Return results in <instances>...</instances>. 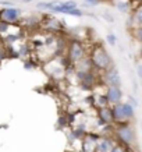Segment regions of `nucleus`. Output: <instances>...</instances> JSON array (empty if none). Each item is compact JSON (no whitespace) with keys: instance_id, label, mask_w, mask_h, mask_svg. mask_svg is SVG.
<instances>
[{"instance_id":"nucleus-1","label":"nucleus","mask_w":142,"mask_h":152,"mask_svg":"<svg viewBox=\"0 0 142 152\" xmlns=\"http://www.w3.org/2000/svg\"><path fill=\"white\" fill-rule=\"evenodd\" d=\"M89 60H91L93 70H98V71H106L107 69L114 66L111 56L107 53L105 46L100 43H98L92 48V50L89 52Z\"/></svg>"},{"instance_id":"nucleus-2","label":"nucleus","mask_w":142,"mask_h":152,"mask_svg":"<svg viewBox=\"0 0 142 152\" xmlns=\"http://www.w3.org/2000/svg\"><path fill=\"white\" fill-rule=\"evenodd\" d=\"M114 134L117 137V141L123 144L124 147H131L137 142V133H135V129L130 124V121L120 123L116 126Z\"/></svg>"},{"instance_id":"nucleus-3","label":"nucleus","mask_w":142,"mask_h":152,"mask_svg":"<svg viewBox=\"0 0 142 152\" xmlns=\"http://www.w3.org/2000/svg\"><path fill=\"white\" fill-rule=\"evenodd\" d=\"M66 53H67L66 57L70 60V63H71V64H75L77 61L82 60L84 57H87L85 46H84L79 41H77V39L70 41L68 46H67V52H66Z\"/></svg>"},{"instance_id":"nucleus-4","label":"nucleus","mask_w":142,"mask_h":152,"mask_svg":"<svg viewBox=\"0 0 142 152\" xmlns=\"http://www.w3.org/2000/svg\"><path fill=\"white\" fill-rule=\"evenodd\" d=\"M103 81L106 83L107 87H120L121 85V80H120V74L114 66L103 71Z\"/></svg>"},{"instance_id":"nucleus-5","label":"nucleus","mask_w":142,"mask_h":152,"mask_svg":"<svg viewBox=\"0 0 142 152\" xmlns=\"http://www.w3.org/2000/svg\"><path fill=\"white\" fill-rule=\"evenodd\" d=\"M20 15H21V11L18 9H15V7H6V9H3L0 11V21L7 24H13L20 18Z\"/></svg>"},{"instance_id":"nucleus-6","label":"nucleus","mask_w":142,"mask_h":152,"mask_svg":"<svg viewBox=\"0 0 142 152\" xmlns=\"http://www.w3.org/2000/svg\"><path fill=\"white\" fill-rule=\"evenodd\" d=\"M105 96L109 105H116V103H120L123 99V91L120 87H107Z\"/></svg>"},{"instance_id":"nucleus-7","label":"nucleus","mask_w":142,"mask_h":152,"mask_svg":"<svg viewBox=\"0 0 142 152\" xmlns=\"http://www.w3.org/2000/svg\"><path fill=\"white\" fill-rule=\"evenodd\" d=\"M98 121L103 126L113 124V116H111V107L109 105L103 107H98Z\"/></svg>"},{"instance_id":"nucleus-8","label":"nucleus","mask_w":142,"mask_h":152,"mask_svg":"<svg viewBox=\"0 0 142 152\" xmlns=\"http://www.w3.org/2000/svg\"><path fill=\"white\" fill-rule=\"evenodd\" d=\"M113 145H114V141L111 138L99 135V138L96 140V145H95V152H110Z\"/></svg>"},{"instance_id":"nucleus-9","label":"nucleus","mask_w":142,"mask_h":152,"mask_svg":"<svg viewBox=\"0 0 142 152\" xmlns=\"http://www.w3.org/2000/svg\"><path fill=\"white\" fill-rule=\"evenodd\" d=\"M110 107H111L113 123H116V124H120V123H125V121H128V120L125 119V115H124L121 102H120V103H116V105H113V106H110Z\"/></svg>"},{"instance_id":"nucleus-10","label":"nucleus","mask_w":142,"mask_h":152,"mask_svg":"<svg viewBox=\"0 0 142 152\" xmlns=\"http://www.w3.org/2000/svg\"><path fill=\"white\" fill-rule=\"evenodd\" d=\"M99 138V134H85L84 135V152H95V145H96V140Z\"/></svg>"},{"instance_id":"nucleus-11","label":"nucleus","mask_w":142,"mask_h":152,"mask_svg":"<svg viewBox=\"0 0 142 152\" xmlns=\"http://www.w3.org/2000/svg\"><path fill=\"white\" fill-rule=\"evenodd\" d=\"M47 21H45V27L47 31H50V32H56V31H60V29H63V25L60 23L57 18H46Z\"/></svg>"},{"instance_id":"nucleus-12","label":"nucleus","mask_w":142,"mask_h":152,"mask_svg":"<svg viewBox=\"0 0 142 152\" xmlns=\"http://www.w3.org/2000/svg\"><path fill=\"white\" fill-rule=\"evenodd\" d=\"M121 105H123V110H124V115H125V119L127 120L134 119V117H135V107H134L131 103H128V102H125V103L121 102Z\"/></svg>"},{"instance_id":"nucleus-13","label":"nucleus","mask_w":142,"mask_h":152,"mask_svg":"<svg viewBox=\"0 0 142 152\" xmlns=\"http://www.w3.org/2000/svg\"><path fill=\"white\" fill-rule=\"evenodd\" d=\"M106 39H107V43H109L110 46H116L117 45V37H116L114 34H107Z\"/></svg>"},{"instance_id":"nucleus-14","label":"nucleus","mask_w":142,"mask_h":152,"mask_svg":"<svg viewBox=\"0 0 142 152\" xmlns=\"http://www.w3.org/2000/svg\"><path fill=\"white\" fill-rule=\"evenodd\" d=\"M110 152H127V148L124 147L123 144L116 142L114 145H113V148H111V151Z\"/></svg>"},{"instance_id":"nucleus-15","label":"nucleus","mask_w":142,"mask_h":152,"mask_svg":"<svg viewBox=\"0 0 142 152\" xmlns=\"http://www.w3.org/2000/svg\"><path fill=\"white\" fill-rule=\"evenodd\" d=\"M117 7H119L121 11H128V10H130L128 3H119V4H117Z\"/></svg>"},{"instance_id":"nucleus-16","label":"nucleus","mask_w":142,"mask_h":152,"mask_svg":"<svg viewBox=\"0 0 142 152\" xmlns=\"http://www.w3.org/2000/svg\"><path fill=\"white\" fill-rule=\"evenodd\" d=\"M103 17H105V18L107 20V21H109V23H114V18H113V17H111V15H110V14L105 13V14H103Z\"/></svg>"},{"instance_id":"nucleus-17","label":"nucleus","mask_w":142,"mask_h":152,"mask_svg":"<svg viewBox=\"0 0 142 152\" xmlns=\"http://www.w3.org/2000/svg\"><path fill=\"white\" fill-rule=\"evenodd\" d=\"M99 1H100V0H85V3H87V4H91V6H96Z\"/></svg>"},{"instance_id":"nucleus-18","label":"nucleus","mask_w":142,"mask_h":152,"mask_svg":"<svg viewBox=\"0 0 142 152\" xmlns=\"http://www.w3.org/2000/svg\"><path fill=\"white\" fill-rule=\"evenodd\" d=\"M0 6H9V7H11V3L10 1H0Z\"/></svg>"},{"instance_id":"nucleus-19","label":"nucleus","mask_w":142,"mask_h":152,"mask_svg":"<svg viewBox=\"0 0 142 152\" xmlns=\"http://www.w3.org/2000/svg\"><path fill=\"white\" fill-rule=\"evenodd\" d=\"M4 55H6V53H4V50H3V49L0 48V60L3 59V57H4Z\"/></svg>"},{"instance_id":"nucleus-20","label":"nucleus","mask_w":142,"mask_h":152,"mask_svg":"<svg viewBox=\"0 0 142 152\" xmlns=\"http://www.w3.org/2000/svg\"><path fill=\"white\" fill-rule=\"evenodd\" d=\"M24 3H29V1H32V0H23Z\"/></svg>"}]
</instances>
